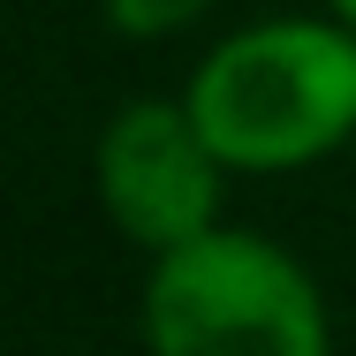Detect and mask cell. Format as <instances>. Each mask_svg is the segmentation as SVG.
I'll return each instance as SVG.
<instances>
[{
  "instance_id": "6da1fadb",
  "label": "cell",
  "mask_w": 356,
  "mask_h": 356,
  "mask_svg": "<svg viewBox=\"0 0 356 356\" xmlns=\"http://www.w3.org/2000/svg\"><path fill=\"white\" fill-rule=\"evenodd\" d=\"M190 114L227 167H296L356 129V38L326 23H266L197 69Z\"/></svg>"
},
{
  "instance_id": "7a4b0ae2",
  "label": "cell",
  "mask_w": 356,
  "mask_h": 356,
  "mask_svg": "<svg viewBox=\"0 0 356 356\" xmlns=\"http://www.w3.org/2000/svg\"><path fill=\"white\" fill-rule=\"evenodd\" d=\"M144 334L167 356H220V349L318 356L326 311L296 258H281L258 235L205 227L175 250H159V273L144 288Z\"/></svg>"
},
{
  "instance_id": "3957f363",
  "label": "cell",
  "mask_w": 356,
  "mask_h": 356,
  "mask_svg": "<svg viewBox=\"0 0 356 356\" xmlns=\"http://www.w3.org/2000/svg\"><path fill=\"white\" fill-rule=\"evenodd\" d=\"M220 167L227 159L205 144L197 114L144 99L129 114H114L106 137H99V197H106L122 235H137L152 250H175V243L213 227Z\"/></svg>"
},
{
  "instance_id": "277c9868",
  "label": "cell",
  "mask_w": 356,
  "mask_h": 356,
  "mask_svg": "<svg viewBox=\"0 0 356 356\" xmlns=\"http://www.w3.org/2000/svg\"><path fill=\"white\" fill-rule=\"evenodd\" d=\"M197 8H205V0H106V23L129 31V38H159V31L190 23Z\"/></svg>"
},
{
  "instance_id": "5b68a950",
  "label": "cell",
  "mask_w": 356,
  "mask_h": 356,
  "mask_svg": "<svg viewBox=\"0 0 356 356\" xmlns=\"http://www.w3.org/2000/svg\"><path fill=\"white\" fill-rule=\"evenodd\" d=\"M334 8H341V15H349V31H356V0H334Z\"/></svg>"
}]
</instances>
